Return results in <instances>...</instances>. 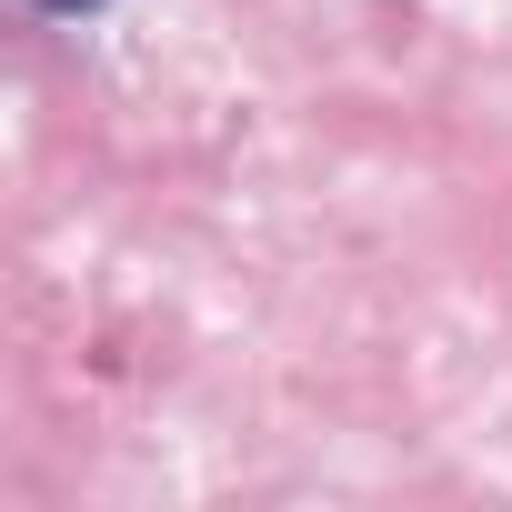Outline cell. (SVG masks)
<instances>
[{"mask_svg":"<svg viewBox=\"0 0 512 512\" xmlns=\"http://www.w3.org/2000/svg\"><path fill=\"white\" fill-rule=\"evenodd\" d=\"M41 11H51V21H91V11H101V0H41Z\"/></svg>","mask_w":512,"mask_h":512,"instance_id":"cell-1","label":"cell"}]
</instances>
